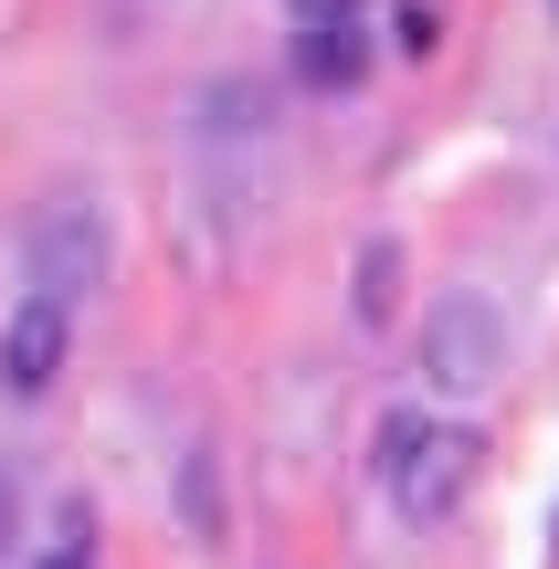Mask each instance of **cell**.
I'll return each instance as SVG.
<instances>
[{"label":"cell","instance_id":"3957f363","mask_svg":"<svg viewBox=\"0 0 559 569\" xmlns=\"http://www.w3.org/2000/svg\"><path fill=\"white\" fill-rule=\"evenodd\" d=\"M21 264H32V296H53V306L96 296L106 284V211L96 201H53L32 232H21Z\"/></svg>","mask_w":559,"mask_h":569},{"label":"cell","instance_id":"52a82bcc","mask_svg":"<svg viewBox=\"0 0 559 569\" xmlns=\"http://www.w3.org/2000/svg\"><path fill=\"white\" fill-rule=\"evenodd\" d=\"M180 507H190V528H201V538H222V486H211V453H190V465H180Z\"/></svg>","mask_w":559,"mask_h":569},{"label":"cell","instance_id":"277c9868","mask_svg":"<svg viewBox=\"0 0 559 569\" xmlns=\"http://www.w3.org/2000/svg\"><path fill=\"white\" fill-rule=\"evenodd\" d=\"M63 348H74V306L21 296L11 327H0V380H11L21 401H42V390H53V369H63Z\"/></svg>","mask_w":559,"mask_h":569},{"label":"cell","instance_id":"8fae6325","mask_svg":"<svg viewBox=\"0 0 559 569\" xmlns=\"http://www.w3.org/2000/svg\"><path fill=\"white\" fill-rule=\"evenodd\" d=\"M11 538H21V496H11V475H0V559H11Z\"/></svg>","mask_w":559,"mask_h":569},{"label":"cell","instance_id":"ba28073f","mask_svg":"<svg viewBox=\"0 0 559 569\" xmlns=\"http://www.w3.org/2000/svg\"><path fill=\"white\" fill-rule=\"evenodd\" d=\"M391 32H401V53H412V63H422V53H433V42H443V21H433V11H422V0H412V11H401V21H391Z\"/></svg>","mask_w":559,"mask_h":569},{"label":"cell","instance_id":"7a4b0ae2","mask_svg":"<svg viewBox=\"0 0 559 569\" xmlns=\"http://www.w3.org/2000/svg\"><path fill=\"white\" fill-rule=\"evenodd\" d=\"M497 369H507V317L486 296H443L433 317H422V380L433 390L465 401V390H486Z\"/></svg>","mask_w":559,"mask_h":569},{"label":"cell","instance_id":"8992f818","mask_svg":"<svg viewBox=\"0 0 559 569\" xmlns=\"http://www.w3.org/2000/svg\"><path fill=\"white\" fill-rule=\"evenodd\" d=\"M391 306H401V243H359V317L391 327Z\"/></svg>","mask_w":559,"mask_h":569},{"label":"cell","instance_id":"30bf717a","mask_svg":"<svg viewBox=\"0 0 559 569\" xmlns=\"http://www.w3.org/2000/svg\"><path fill=\"white\" fill-rule=\"evenodd\" d=\"M32 569H96V549H84V507H74V528H63V549L32 559Z\"/></svg>","mask_w":559,"mask_h":569},{"label":"cell","instance_id":"9c48e42d","mask_svg":"<svg viewBox=\"0 0 559 569\" xmlns=\"http://www.w3.org/2000/svg\"><path fill=\"white\" fill-rule=\"evenodd\" d=\"M286 11H296V32H317V21H359L370 0H286Z\"/></svg>","mask_w":559,"mask_h":569},{"label":"cell","instance_id":"6da1fadb","mask_svg":"<svg viewBox=\"0 0 559 569\" xmlns=\"http://www.w3.org/2000/svg\"><path fill=\"white\" fill-rule=\"evenodd\" d=\"M476 432L465 422H443V411H380V432H370V465H380V486H391V507L412 517V528H443V517L465 507V486H476Z\"/></svg>","mask_w":559,"mask_h":569},{"label":"cell","instance_id":"5b68a950","mask_svg":"<svg viewBox=\"0 0 559 569\" xmlns=\"http://www.w3.org/2000/svg\"><path fill=\"white\" fill-rule=\"evenodd\" d=\"M296 74L328 84V96H349V84L370 74V42H359V21H317V32H296Z\"/></svg>","mask_w":559,"mask_h":569}]
</instances>
